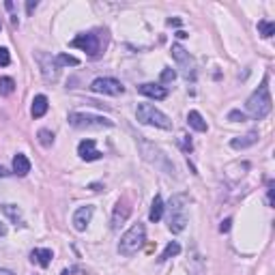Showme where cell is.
<instances>
[{
    "instance_id": "6da1fadb",
    "label": "cell",
    "mask_w": 275,
    "mask_h": 275,
    "mask_svg": "<svg viewBox=\"0 0 275 275\" xmlns=\"http://www.w3.org/2000/svg\"><path fill=\"white\" fill-rule=\"evenodd\" d=\"M247 112L251 118L256 120H262L266 114L271 112L273 108V99H271V93H269V86H266V78L262 80V84L258 86V90H254V93L249 95L247 99Z\"/></svg>"
},
{
    "instance_id": "7a4b0ae2",
    "label": "cell",
    "mask_w": 275,
    "mask_h": 275,
    "mask_svg": "<svg viewBox=\"0 0 275 275\" xmlns=\"http://www.w3.org/2000/svg\"><path fill=\"white\" fill-rule=\"evenodd\" d=\"M144 241H147V228L142 224H133L129 230L120 236V243H118V251L120 256H133L142 249Z\"/></svg>"
},
{
    "instance_id": "3957f363",
    "label": "cell",
    "mask_w": 275,
    "mask_h": 275,
    "mask_svg": "<svg viewBox=\"0 0 275 275\" xmlns=\"http://www.w3.org/2000/svg\"><path fill=\"white\" fill-rule=\"evenodd\" d=\"M187 196H172L170 204H168V211H170V217H168V228L172 232H181L185 230L187 226Z\"/></svg>"
},
{
    "instance_id": "277c9868",
    "label": "cell",
    "mask_w": 275,
    "mask_h": 275,
    "mask_svg": "<svg viewBox=\"0 0 275 275\" xmlns=\"http://www.w3.org/2000/svg\"><path fill=\"white\" fill-rule=\"evenodd\" d=\"M135 116L142 125H153V127H159V129H172V120L168 118L162 110H157L155 105H151V103L138 105Z\"/></svg>"
},
{
    "instance_id": "5b68a950",
    "label": "cell",
    "mask_w": 275,
    "mask_h": 275,
    "mask_svg": "<svg viewBox=\"0 0 275 275\" xmlns=\"http://www.w3.org/2000/svg\"><path fill=\"white\" fill-rule=\"evenodd\" d=\"M69 125L75 129H105L114 127L110 118L95 116V114H84V112H71L69 114Z\"/></svg>"
},
{
    "instance_id": "8992f818",
    "label": "cell",
    "mask_w": 275,
    "mask_h": 275,
    "mask_svg": "<svg viewBox=\"0 0 275 275\" xmlns=\"http://www.w3.org/2000/svg\"><path fill=\"white\" fill-rule=\"evenodd\" d=\"M71 48H80L86 52L88 56L95 58V56H99V52H101V39H99L97 33H84L71 41Z\"/></svg>"
},
{
    "instance_id": "52a82bcc",
    "label": "cell",
    "mask_w": 275,
    "mask_h": 275,
    "mask_svg": "<svg viewBox=\"0 0 275 275\" xmlns=\"http://www.w3.org/2000/svg\"><path fill=\"white\" fill-rule=\"evenodd\" d=\"M90 90H93V93L114 95V97H116V95L125 93V86L118 80H114V78H97V80H93V84H90Z\"/></svg>"
},
{
    "instance_id": "ba28073f",
    "label": "cell",
    "mask_w": 275,
    "mask_h": 275,
    "mask_svg": "<svg viewBox=\"0 0 275 275\" xmlns=\"http://www.w3.org/2000/svg\"><path fill=\"white\" fill-rule=\"evenodd\" d=\"M172 56H174V60L179 63V67L183 69V73H185V78L189 80L192 78L194 80V75H196V67H194V58L189 56V52L183 48V45H172Z\"/></svg>"
},
{
    "instance_id": "9c48e42d",
    "label": "cell",
    "mask_w": 275,
    "mask_h": 275,
    "mask_svg": "<svg viewBox=\"0 0 275 275\" xmlns=\"http://www.w3.org/2000/svg\"><path fill=\"white\" fill-rule=\"evenodd\" d=\"M78 155L84 159V162H97V159L103 157V153L97 151L95 140H82L78 144Z\"/></svg>"
},
{
    "instance_id": "30bf717a",
    "label": "cell",
    "mask_w": 275,
    "mask_h": 275,
    "mask_svg": "<svg viewBox=\"0 0 275 275\" xmlns=\"http://www.w3.org/2000/svg\"><path fill=\"white\" fill-rule=\"evenodd\" d=\"M90 217H93V206H90V204L80 206V209L73 213V228H75V230H80V232H84V230H86V226L90 224Z\"/></svg>"
},
{
    "instance_id": "8fae6325",
    "label": "cell",
    "mask_w": 275,
    "mask_h": 275,
    "mask_svg": "<svg viewBox=\"0 0 275 275\" xmlns=\"http://www.w3.org/2000/svg\"><path fill=\"white\" fill-rule=\"evenodd\" d=\"M129 213H131V206H127V202H118L116 204L114 215H112V228H114V230H118V228L125 224V219L129 217Z\"/></svg>"
},
{
    "instance_id": "7c38bea8",
    "label": "cell",
    "mask_w": 275,
    "mask_h": 275,
    "mask_svg": "<svg viewBox=\"0 0 275 275\" xmlns=\"http://www.w3.org/2000/svg\"><path fill=\"white\" fill-rule=\"evenodd\" d=\"M138 90L147 97H153V99H166L168 97V88L159 86V84H142Z\"/></svg>"
},
{
    "instance_id": "4fadbf2b",
    "label": "cell",
    "mask_w": 275,
    "mask_h": 275,
    "mask_svg": "<svg viewBox=\"0 0 275 275\" xmlns=\"http://www.w3.org/2000/svg\"><path fill=\"white\" fill-rule=\"evenodd\" d=\"M52 258H54L52 249H33V251H30V260L37 262V264H41L43 269H45V266H50Z\"/></svg>"
},
{
    "instance_id": "5bb4252c",
    "label": "cell",
    "mask_w": 275,
    "mask_h": 275,
    "mask_svg": "<svg viewBox=\"0 0 275 275\" xmlns=\"http://www.w3.org/2000/svg\"><path fill=\"white\" fill-rule=\"evenodd\" d=\"M13 172L18 174V177H26V174L30 172V162H28L26 155L18 153V155L13 157Z\"/></svg>"
},
{
    "instance_id": "9a60e30c",
    "label": "cell",
    "mask_w": 275,
    "mask_h": 275,
    "mask_svg": "<svg viewBox=\"0 0 275 275\" xmlns=\"http://www.w3.org/2000/svg\"><path fill=\"white\" fill-rule=\"evenodd\" d=\"M258 142V131H249L247 135H243V138H234V140L230 142V147L232 149H247V147H251V144H256Z\"/></svg>"
},
{
    "instance_id": "2e32d148",
    "label": "cell",
    "mask_w": 275,
    "mask_h": 275,
    "mask_svg": "<svg viewBox=\"0 0 275 275\" xmlns=\"http://www.w3.org/2000/svg\"><path fill=\"white\" fill-rule=\"evenodd\" d=\"M48 108H50V103H48V97L45 95H37L33 99V116L35 118H41L43 114L48 112Z\"/></svg>"
},
{
    "instance_id": "e0dca14e",
    "label": "cell",
    "mask_w": 275,
    "mask_h": 275,
    "mask_svg": "<svg viewBox=\"0 0 275 275\" xmlns=\"http://www.w3.org/2000/svg\"><path fill=\"white\" fill-rule=\"evenodd\" d=\"M164 209H166V206H164V200H162V196H155V198H153V204H151V213H149V219H151V221H155V224H157V221L164 217Z\"/></svg>"
},
{
    "instance_id": "ac0fdd59",
    "label": "cell",
    "mask_w": 275,
    "mask_h": 275,
    "mask_svg": "<svg viewBox=\"0 0 275 275\" xmlns=\"http://www.w3.org/2000/svg\"><path fill=\"white\" fill-rule=\"evenodd\" d=\"M187 123H189V127H194L196 131H206V129H209L206 120L202 118V114L196 112V110H192V112L187 114Z\"/></svg>"
},
{
    "instance_id": "d6986e66",
    "label": "cell",
    "mask_w": 275,
    "mask_h": 275,
    "mask_svg": "<svg viewBox=\"0 0 275 275\" xmlns=\"http://www.w3.org/2000/svg\"><path fill=\"white\" fill-rule=\"evenodd\" d=\"M3 213L13 221L15 226H24V221H22V211H20L15 204H5V206H3Z\"/></svg>"
},
{
    "instance_id": "ffe728a7",
    "label": "cell",
    "mask_w": 275,
    "mask_h": 275,
    "mask_svg": "<svg viewBox=\"0 0 275 275\" xmlns=\"http://www.w3.org/2000/svg\"><path fill=\"white\" fill-rule=\"evenodd\" d=\"M258 33H260L264 39H271V37L275 35V24L269 20H260L258 22Z\"/></svg>"
},
{
    "instance_id": "44dd1931",
    "label": "cell",
    "mask_w": 275,
    "mask_h": 275,
    "mask_svg": "<svg viewBox=\"0 0 275 275\" xmlns=\"http://www.w3.org/2000/svg\"><path fill=\"white\" fill-rule=\"evenodd\" d=\"M13 90H15V80L13 78H0V95L9 97V95H13Z\"/></svg>"
},
{
    "instance_id": "7402d4cb",
    "label": "cell",
    "mask_w": 275,
    "mask_h": 275,
    "mask_svg": "<svg viewBox=\"0 0 275 275\" xmlns=\"http://www.w3.org/2000/svg\"><path fill=\"white\" fill-rule=\"evenodd\" d=\"M181 254V245L177 241H172V243H168L166 249H164V254L159 256V260H168V258H172V256H179Z\"/></svg>"
},
{
    "instance_id": "603a6c76",
    "label": "cell",
    "mask_w": 275,
    "mask_h": 275,
    "mask_svg": "<svg viewBox=\"0 0 275 275\" xmlns=\"http://www.w3.org/2000/svg\"><path fill=\"white\" fill-rule=\"evenodd\" d=\"M54 60H56L58 67H63V65H71V67H75V65H80L78 58H75V56H69V54H58Z\"/></svg>"
},
{
    "instance_id": "cb8c5ba5",
    "label": "cell",
    "mask_w": 275,
    "mask_h": 275,
    "mask_svg": "<svg viewBox=\"0 0 275 275\" xmlns=\"http://www.w3.org/2000/svg\"><path fill=\"white\" fill-rule=\"evenodd\" d=\"M37 135H39V142L43 147H52V144H54V133H52L50 129H41Z\"/></svg>"
},
{
    "instance_id": "d4e9b609",
    "label": "cell",
    "mask_w": 275,
    "mask_h": 275,
    "mask_svg": "<svg viewBox=\"0 0 275 275\" xmlns=\"http://www.w3.org/2000/svg\"><path fill=\"white\" fill-rule=\"evenodd\" d=\"M174 80H177V71H174V69H170V67H166L164 71H162V82L168 84V82H174Z\"/></svg>"
},
{
    "instance_id": "484cf974",
    "label": "cell",
    "mask_w": 275,
    "mask_h": 275,
    "mask_svg": "<svg viewBox=\"0 0 275 275\" xmlns=\"http://www.w3.org/2000/svg\"><path fill=\"white\" fill-rule=\"evenodd\" d=\"M228 118L234 120V123H243V120H245V114L239 112V110H230V114H228Z\"/></svg>"
},
{
    "instance_id": "4316f807",
    "label": "cell",
    "mask_w": 275,
    "mask_h": 275,
    "mask_svg": "<svg viewBox=\"0 0 275 275\" xmlns=\"http://www.w3.org/2000/svg\"><path fill=\"white\" fill-rule=\"evenodd\" d=\"M7 65H11V56L5 48H0V67H7Z\"/></svg>"
},
{
    "instance_id": "83f0119b",
    "label": "cell",
    "mask_w": 275,
    "mask_h": 275,
    "mask_svg": "<svg viewBox=\"0 0 275 275\" xmlns=\"http://www.w3.org/2000/svg\"><path fill=\"white\" fill-rule=\"evenodd\" d=\"M273 187H275V183L269 181V185H266V202H269V206H273Z\"/></svg>"
},
{
    "instance_id": "f1b7e54d",
    "label": "cell",
    "mask_w": 275,
    "mask_h": 275,
    "mask_svg": "<svg viewBox=\"0 0 275 275\" xmlns=\"http://www.w3.org/2000/svg\"><path fill=\"white\" fill-rule=\"evenodd\" d=\"M181 147L185 153H192V140H187V135H181Z\"/></svg>"
},
{
    "instance_id": "f546056e",
    "label": "cell",
    "mask_w": 275,
    "mask_h": 275,
    "mask_svg": "<svg viewBox=\"0 0 275 275\" xmlns=\"http://www.w3.org/2000/svg\"><path fill=\"white\" fill-rule=\"evenodd\" d=\"M230 224H232L230 217L224 219V221H221V226H219V232H228V230H230Z\"/></svg>"
},
{
    "instance_id": "4dcf8cb0",
    "label": "cell",
    "mask_w": 275,
    "mask_h": 275,
    "mask_svg": "<svg viewBox=\"0 0 275 275\" xmlns=\"http://www.w3.org/2000/svg\"><path fill=\"white\" fill-rule=\"evenodd\" d=\"M35 9H37V0H30V3L26 5V11H28V13H33Z\"/></svg>"
},
{
    "instance_id": "1f68e13d",
    "label": "cell",
    "mask_w": 275,
    "mask_h": 275,
    "mask_svg": "<svg viewBox=\"0 0 275 275\" xmlns=\"http://www.w3.org/2000/svg\"><path fill=\"white\" fill-rule=\"evenodd\" d=\"M168 24H170V26H181V20H179V18H174V20H168Z\"/></svg>"
},
{
    "instance_id": "d6a6232c",
    "label": "cell",
    "mask_w": 275,
    "mask_h": 275,
    "mask_svg": "<svg viewBox=\"0 0 275 275\" xmlns=\"http://www.w3.org/2000/svg\"><path fill=\"white\" fill-rule=\"evenodd\" d=\"M0 177H9V170H7V168H3V166H0Z\"/></svg>"
},
{
    "instance_id": "836d02e7",
    "label": "cell",
    "mask_w": 275,
    "mask_h": 275,
    "mask_svg": "<svg viewBox=\"0 0 275 275\" xmlns=\"http://www.w3.org/2000/svg\"><path fill=\"white\" fill-rule=\"evenodd\" d=\"M177 37H179V39H185V37H189V35L185 33V30H179V33H177Z\"/></svg>"
},
{
    "instance_id": "e575fe53",
    "label": "cell",
    "mask_w": 275,
    "mask_h": 275,
    "mask_svg": "<svg viewBox=\"0 0 275 275\" xmlns=\"http://www.w3.org/2000/svg\"><path fill=\"white\" fill-rule=\"evenodd\" d=\"M0 275H15V273L9 271V269H0Z\"/></svg>"
},
{
    "instance_id": "d590c367",
    "label": "cell",
    "mask_w": 275,
    "mask_h": 275,
    "mask_svg": "<svg viewBox=\"0 0 275 275\" xmlns=\"http://www.w3.org/2000/svg\"><path fill=\"white\" fill-rule=\"evenodd\" d=\"M7 234V228H5V224H0V236H5Z\"/></svg>"
},
{
    "instance_id": "8d00e7d4",
    "label": "cell",
    "mask_w": 275,
    "mask_h": 275,
    "mask_svg": "<svg viewBox=\"0 0 275 275\" xmlns=\"http://www.w3.org/2000/svg\"><path fill=\"white\" fill-rule=\"evenodd\" d=\"M90 189H93V192H99V189H101V185H99V183H95V185H90Z\"/></svg>"
},
{
    "instance_id": "74e56055",
    "label": "cell",
    "mask_w": 275,
    "mask_h": 275,
    "mask_svg": "<svg viewBox=\"0 0 275 275\" xmlns=\"http://www.w3.org/2000/svg\"><path fill=\"white\" fill-rule=\"evenodd\" d=\"M71 273H73V269H65V271L60 273V275H71Z\"/></svg>"
},
{
    "instance_id": "f35d334b",
    "label": "cell",
    "mask_w": 275,
    "mask_h": 275,
    "mask_svg": "<svg viewBox=\"0 0 275 275\" xmlns=\"http://www.w3.org/2000/svg\"><path fill=\"white\" fill-rule=\"evenodd\" d=\"M0 28H3V24H0Z\"/></svg>"
}]
</instances>
